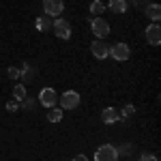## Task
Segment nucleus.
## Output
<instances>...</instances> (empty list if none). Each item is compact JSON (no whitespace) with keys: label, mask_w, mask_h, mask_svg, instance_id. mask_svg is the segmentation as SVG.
I'll use <instances>...</instances> for the list:
<instances>
[{"label":"nucleus","mask_w":161,"mask_h":161,"mask_svg":"<svg viewBox=\"0 0 161 161\" xmlns=\"http://www.w3.org/2000/svg\"><path fill=\"white\" fill-rule=\"evenodd\" d=\"M80 92L77 90H64L62 92V97H58V103H60V110H75V108H80Z\"/></svg>","instance_id":"nucleus-1"},{"label":"nucleus","mask_w":161,"mask_h":161,"mask_svg":"<svg viewBox=\"0 0 161 161\" xmlns=\"http://www.w3.org/2000/svg\"><path fill=\"white\" fill-rule=\"evenodd\" d=\"M52 30H54V35L62 41H69L71 35H73V30H71V24L64 19V17H56L54 22H52Z\"/></svg>","instance_id":"nucleus-2"},{"label":"nucleus","mask_w":161,"mask_h":161,"mask_svg":"<svg viewBox=\"0 0 161 161\" xmlns=\"http://www.w3.org/2000/svg\"><path fill=\"white\" fill-rule=\"evenodd\" d=\"M110 56L116 62H127L131 58V47H129L127 43H123V41H118V43L110 45Z\"/></svg>","instance_id":"nucleus-3"},{"label":"nucleus","mask_w":161,"mask_h":161,"mask_svg":"<svg viewBox=\"0 0 161 161\" xmlns=\"http://www.w3.org/2000/svg\"><path fill=\"white\" fill-rule=\"evenodd\" d=\"M95 161H118V150L114 144H101L95 150Z\"/></svg>","instance_id":"nucleus-4"},{"label":"nucleus","mask_w":161,"mask_h":161,"mask_svg":"<svg viewBox=\"0 0 161 161\" xmlns=\"http://www.w3.org/2000/svg\"><path fill=\"white\" fill-rule=\"evenodd\" d=\"M62 11H64V0H43V15L56 19L62 15Z\"/></svg>","instance_id":"nucleus-5"},{"label":"nucleus","mask_w":161,"mask_h":161,"mask_svg":"<svg viewBox=\"0 0 161 161\" xmlns=\"http://www.w3.org/2000/svg\"><path fill=\"white\" fill-rule=\"evenodd\" d=\"M90 30H92L95 39H105L110 35V24L103 17H90Z\"/></svg>","instance_id":"nucleus-6"},{"label":"nucleus","mask_w":161,"mask_h":161,"mask_svg":"<svg viewBox=\"0 0 161 161\" xmlns=\"http://www.w3.org/2000/svg\"><path fill=\"white\" fill-rule=\"evenodd\" d=\"M39 103H41L45 110L56 108V105H58V92H56L54 88H43V90L39 92Z\"/></svg>","instance_id":"nucleus-7"},{"label":"nucleus","mask_w":161,"mask_h":161,"mask_svg":"<svg viewBox=\"0 0 161 161\" xmlns=\"http://www.w3.org/2000/svg\"><path fill=\"white\" fill-rule=\"evenodd\" d=\"M90 54H92L97 60H105V58H110V45H108L103 39H95V41L90 43Z\"/></svg>","instance_id":"nucleus-8"},{"label":"nucleus","mask_w":161,"mask_h":161,"mask_svg":"<svg viewBox=\"0 0 161 161\" xmlns=\"http://www.w3.org/2000/svg\"><path fill=\"white\" fill-rule=\"evenodd\" d=\"M146 41H148V45H153V47H159L161 45V26L159 24H148L146 26Z\"/></svg>","instance_id":"nucleus-9"},{"label":"nucleus","mask_w":161,"mask_h":161,"mask_svg":"<svg viewBox=\"0 0 161 161\" xmlns=\"http://www.w3.org/2000/svg\"><path fill=\"white\" fill-rule=\"evenodd\" d=\"M144 15L148 17L150 22L159 24V19H161V7L157 4V2H148V4L144 7Z\"/></svg>","instance_id":"nucleus-10"},{"label":"nucleus","mask_w":161,"mask_h":161,"mask_svg":"<svg viewBox=\"0 0 161 161\" xmlns=\"http://www.w3.org/2000/svg\"><path fill=\"white\" fill-rule=\"evenodd\" d=\"M101 120L105 125H114L120 120V112L116 110V108H105V110L101 112Z\"/></svg>","instance_id":"nucleus-11"},{"label":"nucleus","mask_w":161,"mask_h":161,"mask_svg":"<svg viewBox=\"0 0 161 161\" xmlns=\"http://www.w3.org/2000/svg\"><path fill=\"white\" fill-rule=\"evenodd\" d=\"M108 9H110L112 13H116V15L127 13V9H129V0H110V2H108Z\"/></svg>","instance_id":"nucleus-12"},{"label":"nucleus","mask_w":161,"mask_h":161,"mask_svg":"<svg viewBox=\"0 0 161 161\" xmlns=\"http://www.w3.org/2000/svg\"><path fill=\"white\" fill-rule=\"evenodd\" d=\"M52 17H47V15H39L37 19H35V26H37L39 32H50L52 30Z\"/></svg>","instance_id":"nucleus-13"},{"label":"nucleus","mask_w":161,"mask_h":161,"mask_svg":"<svg viewBox=\"0 0 161 161\" xmlns=\"http://www.w3.org/2000/svg\"><path fill=\"white\" fill-rule=\"evenodd\" d=\"M101 13H105V4L101 0H92L90 2V17H101Z\"/></svg>","instance_id":"nucleus-14"},{"label":"nucleus","mask_w":161,"mask_h":161,"mask_svg":"<svg viewBox=\"0 0 161 161\" xmlns=\"http://www.w3.org/2000/svg\"><path fill=\"white\" fill-rule=\"evenodd\" d=\"M19 77H22L24 82H30V80L35 77V69H32V64L24 62V64H22V69H19Z\"/></svg>","instance_id":"nucleus-15"},{"label":"nucleus","mask_w":161,"mask_h":161,"mask_svg":"<svg viewBox=\"0 0 161 161\" xmlns=\"http://www.w3.org/2000/svg\"><path fill=\"white\" fill-rule=\"evenodd\" d=\"M26 97H28V90H26L24 84H17V86L13 88V99L17 101V103H22Z\"/></svg>","instance_id":"nucleus-16"},{"label":"nucleus","mask_w":161,"mask_h":161,"mask_svg":"<svg viewBox=\"0 0 161 161\" xmlns=\"http://www.w3.org/2000/svg\"><path fill=\"white\" fill-rule=\"evenodd\" d=\"M47 120L54 123V125L62 120V110L58 108V105H56V108H50V112H47Z\"/></svg>","instance_id":"nucleus-17"},{"label":"nucleus","mask_w":161,"mask_h":161,"mask_svg":"<svg viewBox=\"0 0 161 161\" xmlns=\"http://www.w3.org/2000/svg\"><path fill=\"white\" fill-rule=\"evenodd\" d=\"M120 112V120H129L133 114H136V105H131V103H127V105H123V110Z\"/></svg>","instance_id":"nucleus-18"},{"label":"nucleus","mask_w":161,"mask_h":161,"mask_svg":"<svg viewBox=\"0 0 161 161\" xmlns=\"http://www.w3.org/2000/svg\"><path fill=\"white\" fill-rule=\"evenodd\" d=\"M35 105H37V101L32 99V97H26V99L19 103V108H22V110H35Z\"/></svg>","instance_id":"nucleus-19"},{"label":"nucleus","mask_w":161,"mask_h":161,"mask_svg":"<svg viewBox=\"0 0 161 161\" xmlns=\"http://www.w3.org/2000/svg\"><path fill=\"white\" fill-rule=\"evenodd\" d=\"M118 157H120V155H131V153H133V146H131V144H129V142H125L123 146H118Z\"/></svg>","instance_id":"nucleus-20"},{"label":"nucleus","mask_w":161,"mask_h":161,"mask_svg":"<svg viewBox=\"0 0 161 161\" xmlns=\"http://www.w3.org/2000/svg\"><path fill=\"white\" fill-rule=\"evenodd\" d=\"M7 75H9L11 80H19V69H17V67H9V69H7Z\"/></svg>","instance_id":"nucleus-21"},{"label":"nucleus","mask_w":161,"mask_h":161,"mask_svg":"<svg viewBox=\"0 0 161 161\" xmlns=\"http://www.w3.org/2000/svg\"><path fill=\"white\" fill-rule=\"evenodd\" d=\"M4 108H7L9 112H17V110H19V103H17L15 99H11V101H7V105H4Z\"/></svg>","instance_id":"nucleus-22"},{"label":"nucleus","mask_w":161,"mask_h":161,"mask_svg":"<svg viewBox=\"0 0 161 161\" xmlns=\"http://www.w3.org/2000/svg\"><path fill=\"white\" fill-rule=\"evenodd\" d=\"M137 161H159L155 155H150V153H142L140 157H137Z\"/></svg>","instance_id":"nucleus-23"},{"label":"nucleus","mask_w":161,"mask_h":161,"mask_svg":"<svg viewBox=\"0 0 161 161\" xmlns=\"http://www.w3.org/2000/svg\"><path fill=\"white\" fill-rule=\"evenodd\" d=\"M73 161H90V159H88L86 155H75V157H73Z\"/></svg>","instance_id":"nucleus-24"},{"label":"nucleus","mask_w":161,"mask_h":161,"mask_svg":"<svg viewBox=\"0 0 161 161\" xmlns=\"http://www.w3.org/2000/svg\"><path fill=\"white\" fill-rule=\"evenodd\" d=\"M142 2H146V4H148V0H142Z\"/></svg>","instance_id":"nucleus-25"}]
</instances>
